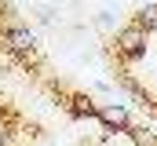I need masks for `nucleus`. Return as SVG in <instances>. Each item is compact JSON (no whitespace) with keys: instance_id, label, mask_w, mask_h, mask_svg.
Instances as JSON below:
<instances>
[{"instance_id":"1","label":"nucleus","mask_w":157,"mask_h":146,"mask_svg":"<svg viewBox=\"0 0 157 146\" xmlns=\"http://www.w3.org/2000/svg\"><path fill=\"white\" fill-rule=\"evenodd\" d=\"M113 44H117V55H124V59H143V51H146V29L132 22V26H124L117 33Z\"/></svg>"},{"instance_id":"2","label":"nucleus","mask_w":157,"mask_h":146,"mask_svg":"<svg viewBox=\"0 0 157 146\" xmlns=\"http://www.w3.org/2000/svg\"><path fill=\"white\" fill-rule=\"evenodd\" d=\"M4 48L26 59V55L37 51V36H33V29H26V26H11V29L4 33Z\"/></svg>"},{"instance_id":"3","label":"nucleus","mask_w":157,"mask_h":146,"mask_svg":"<svg viewBox=\"0 0 157 146\" xmlns=\"http://www.w3.org/2000/svg\"><path fill=\"white\" fill-rule=\"evenodd\" d=\"M99 121H102L106 128H128V110L117 106V102H110V106H99Z\"/></svg>"},{"instance_id":"4","label":"nucleus","mask_w":157,"mask_h":146,"mask_svg":"<svg viewBox=\"0 0 157 146\" xmlns=\"http://www.w3.org/2000/svg\"><path fill=\"white\" fill-rule=\"evenodd\" d=\"M66 110H70L73 117H99V106H95L91 99H84V95H73V99L66 102Z\"/></svg>"},{"instance_id":"5","label":"nucleus","mask_w":157,"mask_h":146,"mask_svg":"<svg viewBox=\"0 0 157 146\" xmlns=\"http://www.w3.org/2000/svg\"><path fill=\"white\" fill-rule=\"evenodd\" d=\"M135 26H143V29H154V26H157V4H143V7H139V15H135Z\"/></svg>"},{"instance_id":"6","label":"nucleus","mask_w":157,"mask_h":146,"mask_svg":"<svg viewBox=\"0 0 157 146\" xmlns=\"http://www.w3.org/2000/svg\"><path fill=\"white\" fill-rule=\"evenodd\" d=\"M0 146H7V128L0 124Z\"/></svg>"}]
</instances>
